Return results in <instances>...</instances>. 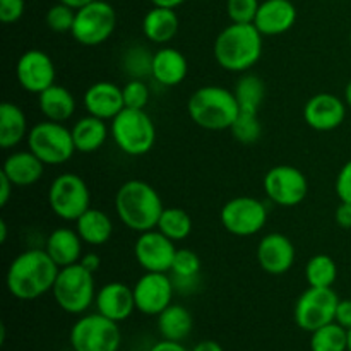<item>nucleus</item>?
Segmentation results:
<instances>
[{
  "mask_svg": "<svg viewBox=\"0 0 351 351\" xmlns=\"http://www.w3.org/2000/svg\"><path fill=\"white\" fill-rule=\"evenodd\" d=\"M75 21V9L58 2L47 12V26L55 33H71Z\"/></svg>",
  "mask_w": 351,
  "mask_h": 351,
  "instance_id": "obj_39",
  "label": "nucleus"
},
{
  "mask_svg": "<svg viewBox=\"0 0 351 351\" xmlns=\"http://www.w3.org/2000/svg\"><path fill=\"white\" fill-rule=\"evenodd\" d=\"M110 136L127 156H144L156 143V127L146 110L123 108L110 120Z\"/></svg>",
  "mask_w": 351,
  "mask_h": 351,
  "instance_id": "obj_5",
  "label": "nucleus"
},
{
  "mask_svg": "<svg viewBox=\"0 0 351 351\" xmlns=\"http://www.w3.org/2000/svg\"><path fill=\"white\" fill-rule=\"evenodd\" d=\"M38 106L47 120L65 123L74 117L75 98L64 86L51 84L38 95Z\"/></svg>",
  "mask_w": 351,
  "mask_h": 351,
  "instance_id": "obj_25",
  "label": "nucleus"
},
{
  "mask_svg": "<svg viewBox=\"0 0 351 351\" xmlns=\"http://www.w3.org/2000/svg\"><path fill=\"white\" fill-rule=\"evenodd\" d=\"M339 297L332 288L308 287L295 304V324L307 332L335 322Z\"/></svg>",
  "mask_w": 351,
  "mask_h": 351,
  "instance_id": "obj_11",
  "label": "nucleus"
},
{
  "mask_svg": "<svg viewBox=\"0 0 351 351\" xmlns=\"http://www.w3.org/2000/svg\"><path fill=\"white\" fill-rule=\"evenodd\" d=\"M7 233H9V228H7L5 219H0V243L7 242Z\"/></svg>",
  "mask_w": 351,
  "mask_h": 351,
  "instance_id": "obj_51",
  "label": "nucleus"
},
{
  "mask_svg": "<svg viewBox=\"0 0 351 351\" xmlns=\"http://www.w3.org/2000/svg\"><path fill=\"white\" fill-rule=\"evenodd\" d=\"M82 243L84 242L79 237L77 230L62 226V228L53 230L48 235L45 250L58 267H67L72 266V264H77L81 257L84 256L82 254Z\"/></svg>",
  "mask_w": 351,
  "mask_h": 351,
  "instance_id": "obj_24",
  "label": "nucleus"
},
{
  "mask_svg": "<svg viewBox=\"0 0 351 351\" xmlns=\"http://www.w3.org/2000/svg\"><path fill=\"white\" fill-rule=\"evenodd\" d=\"M199 271H201V259L197 254L191 249H177L170 269L175 290H180L182 293H191L197 285Z\"/></svg>",
  "mask_w": 351,
  "mask_h": 351,
  "instance_id": "obj_31",
  "label": "nucleus"
},
{
  "mask_svg": "<svg viewBox=\"0 0 351 351\" xmlns=\"http://www.w3.org/2000/svg\"><path fill=\"white\" fill-rule=\"evenodd\" d=\"M69 341L74 351H119L122 332L119 322L95 312L82 315L74 322Z\"/></svg>",
  "mask_w": 351,
  "mask_h": 351,
  "instance_id": "obj_8",
  "label": "nucleus"
},
{
  "mask_svg": "<svg viewBox=\"0 0 351 351\" xmlns=\"http://www.w3.org/2000/svg\"><path fill=\"white\" fill-rule=\"evenodd\" d=\"M177 247L173 240L165 237L160 230L139 233L134 245L137 264L147 273H168L173 264Z\"/></svg>",
  "mask_w": 351,
  "mask_h": 351,
  "instance_id": "obj_15",
  "label": "nucleus"
},
{
  "mask_svg": "<svg viewBox=\"0 0 351 351\" xmlns=\"http://www.w3.org/2000/svg\"><path fill=\"white\" fill-rule=\"evenodd\" d=\"M117 27L115 9L105 0H95L75 10L72 38L84 47H98L105 43Z\"/></svg>",
  "mask_w": 351,
  "mask_h": 351,
  "instance_id": "obj_10",
  "label": "nucleus"
},
{
  "mask_svg": "<svg viewBox=\"0 0 351 351\" xmlns=\"http://www.w3.org/2000/svg\"><path fill=\"white\" fill-rule=\"evenodd\" d=\"M26 2L24 0H0V21L3 24H14L23 17Z\"/></svg>",
  "mask_w": 351,
  "mask_h": 351,
  "instance_id": "obj_41",
  "label": "nucleus"
},
{
  "mask_svg": "<svg viewBox=\"0 0 351 351\" xmlns=\"http://www.w3.org/2000/svg\"><path fill=\"white\" fill-rule=\"evenodd\" d=\"M136 308L144 315H160L173 300L175 285L167 273H144L132 287Z\"/></svg>",
  "mask_w": 351,
  "mask_h": 351,
  "instance_id": "obj_14",
  "label": "nucleus"
},
{
  "mask_svg": "<svg viewBox=\"0 0 351 351\" xmlns=\"http://www.w3.org/2000/svg\"><path fill=\"white\" fill-rule=\"evenodd\" d=\"M125 108L146 110L151 99V89L144 79H130L122 88Z\"/></svg>",
  "mask_w": 351,
  "mask_h": 351,
  "instance_id": "obj_38",
  "label": "nucleus"
},
{
  "mask_svg": "<svg viewBox=\"0 0 351 351\" xmlns=\"http://www.w3.org/2000/svg\"><path fill=\"white\" fill-rule=\"evenodd\" d=\"M79 264H81V266L84 267V269H88L89 273L96 274V273H98L99 267H101V259H99L98 254L88 252V254H84V256L81 257Z\"/></svg>",
  "mask_w": 351,
  "mask_h": 351,
  "instance_id": "obj_46",
  "label": "nucleus"
},
{
  "mask_svg": "<svg viewBox=\"0 0 351 351\" xmlns=\"http://www.w3.org/2000/svg\"><path fill=\"white\" fill-rule=\"evenodd\" d=\"M72 141H74L75 151L79 153H95L103 144L106 143L110 136V129L106 125V120L98 119L95 115L81 117L77 122L72 125Z\"/></svg>",
  "mask_w": 351,
  "mask_h": 351,
  "instance_id": "obj_27",
  "label": "nucleus"
},
{
  "mask_svg": "<svg viewBox=\"0 0 351 351\" xmlns=\"http://www.w3.org/2000/svg\"><path fill=\"white\" fill-rule=\"evenodd\" d=\"M165 204L156 189L144 180H127L115 194V213L120 221L137 233L158 226Z\"/></svg>",
  "mask_w": 351,
  "mask_h": 351,
  "instance_id": "obj_2",
  "label": "nucleus"
},
{
  "mask_svg": "<svg viewBox=\"0 0 351 351\" xmlns=\"http://www.w3.org/2000/svg\"><path fill=\"white\" fill-rule=\"evenodd\" d=\"M58 2L65 3V5H69V7H72V9L77 10V9H81V7L88 5V3L95 2V0H58Z\"/></svg>",
  "mask_w": 351,
  "mask_h": 351,
  "instance_id": "obj_50",
  "label": "nucleus"
},
{
  "mask_svg": "<svg viewBox=\"0 0 351 351\" xmlns=\"http://www.w3.org/2000/svg\"><path fill=\"white\" fill-rule=\"evenodd\" d=\"M16 75L17 82L24 91L40 95L41 91L55 84L57 69L47 51L33 48V50L24 51L19 57L16 65Z\"/></svg>",
  "mask_w": 351,
  "mask_h": 351,
  "instance_id": "obj_16",
  "label": "nucleus"
},
{
  "mask_svg": "<svg viewBox=\"0 0 351 351\" xmlns=\"http://www.w3.org/2000/svg\"><path fill=\"white\" fill-rule=\"evenodd\" d=\"M189 64L180 50L171 47H163L153 55V75L151 77L161 86L173 88L184 82L187 77Z\"/></svg>",
  "mask_w": 351,
  "mask_h": 351,
  "instance_id": "obj_22",
  "label": "nucleus"
},
{
  "mask_svg": "<svg viewBox=\"0 0 351 351\" xmlns=\"http://www.w3.org/2000/svg\"><path fill=\"white\" fill-rule=\"evenodd\" d=\"M311 351H348V329L331 322L311 332Z\"/></svg>",
  "mask_w": 351,
  "mask_h": 351,
  "instance_id": "obj_35",
  "label": "nucleus"
},
{
  "mask_svg": "<svg viewBox=\"0 0 351 351\" xmlns=\"http://www.w3.org/2000/svg\"><path fill=\"white\" fill-rule=\"evenodd\" d=\"M346 103L332 93H317L304 106V120L317 132L335 130L345 122Z\"/></svg>",
  "mask_w": 351,
  "mask_h": 351,
  "instance_id": "obj_17",
  "label": "nucleus"
},
{
  "mask_svg": "<svg viewBox=\"0 0 351 351\" xmlns=\"http://www.w3.org/2000/svg\"><path fill=\"white\" fill-rule=\"evenodd\" d=\"M26 139L27 149L36 154L48 167L67 163L75 153L71 129L60 122L41 120L31 127Z\"/></svg>",
  "mask_w": 351,
  "mask_h": 351,
  "instance_id": "obj_7",
  "label": "nucleus"
},
{
  "mask_svg": "<svg viewBox=\"0 0 351 351\" xmlns=\"http://www.w3.org/2000/svg\"><path fill=\"white\" fill-rule=\"evenodd\" d=\"M297 9L290 0H264L257 10L254 26L263 36H278L293 27Z\"/></svg>",
  "mask_w": 351,
  "mask_h": 351,
  "instance_id": "obj_21",
  "label": "nucleus"
},
{
  "mask_svg": "<svg viewBox=\"0 0 351 351\" xmlns=\"http://www.w3.org/2000/svg\"><path fill=\"white\" fill-rule=\"evenodd\" d=\"M180 19H178L175 9L168 7H156L144 16L143 19V33L151 43L167 45L177 36Z\"/></svg>",
  "mask_w": 351,
  "mask_h": 351,
  "instance_id": "obj_26",
  "label": "nucleus"
},
{
  "mask_svg": "<svg viewBox=\"0 0 351 351\" xmlns=\"http://www.w3.org/2000/svg\"><path fill=\"white\" fill-rule=\"evenodd\" d=\"M345 103H346V106L351 110V81L346 84V88H345Z\"/></svg>",
  "mask_w": 351,
  "mask_h": 351,
  "instance_id": "obj_52",
  "label": "nucleus"
},
{
  "mask_svg": "<svg viewBox=\"0 0 351 351\" xmlns=\"http://www.w3.org/2000/svg\"><path fill=\"white\" fill-rule=\"evenodd\" d=\"M75 223L79 237L88 245H105L113 233V223L110 216L101 209L89 208L82 216H79Z\"/></svg>",
  "mask_w": 351,
  "mask_h": 351,
  "instance_id": "obj_29",
  "label": "nucleus"
},
{
  "mask_svg": "<svg viewBox=\"0 0 351 351\" xmlns=\"http://www.w3.org/2000/svg\"><path fill=\"white\" fill-rule=\"evenodd\" d=\"M233 93H235V98L242 112H261V105L264 101V93H266L263 79L254 74H245L243 77L239 79Z\"/></svg>",
  "mask_w": 351,
  "mask_h": 351,
  "instance_id": "obj_32",
  "label": "nucleus"
},
{
  "mask_svg": "<svg viewBox=\"0 0 351 351\" xmlns=\"http://www.w3.org/2000/svg\"><path fill=\"white\" fill-rule=\"evenodd\" d=\"M149 351H189L180 341H170V339H161L156 345L151 346Z\"/></svg>",
  "mask_w": 351,
  "mask_h": 351,
  "instance_id": "obj_47",
  "label": "nucleus"
},
{
  "mask_svg": "<svg viewBox=\"0 0 351 351\" xmlns=\"http://www.w3.org/2000/svg\"><path fill=\"white\" fill-rule=\"evenodd\" d=\"M350 47H351V31H350Z\"/></svg>",
  "mask_w": 351,
  "mask_h": 351,
  "instance_id": "obj_54",
  "label": "nucleus"
},
{
  "mask_svg": "<svg viewBox=\"0 0 351 351\" xmlns=\"http://www.w3.org/2000/svg\"><path fill=\"white\" fill-rule=\"evenodd\" d=\"M47 165L34 153L27 151H16L9 154L3 161L2 173L12 182L16 187H29L34 185L41 177Z\"/></svg>",
  "mask_w": 351,
  "mask_h": 351,
  "instance_id": "obj_23",
  "label": "nucleus"
},
{
  "mask_svg": "<svg viewBox=\"0 0 351 351\" xmlns=\"http://www.w3.org/2000/svg\"><path fill=\"white\" fill-rule=\"evenodd\" d=\"M91 192L77 173H62L48 189V206L64 221H77L91 208Z\"/></svg>",
  "mask_w": 351,
  "mask_h": 351,
  "instance_id": "obj_9",
  "label": "nucleus"
},
{
  "mask_svg": "<svg viewBox=\"0 0 351 351\" xmlns=\"http://www.w3.org/2000/svg\"><path fill=\"white\" fill-rule=\"evenodd\" d=\"M230 132H232V136L242 144L257 143V141L261 139V136H263V123H261L259 120V113L242 112V110H240L239 117H237V120L233 122Z\"/></svg>",
  "mask_w": 351,
  "mask_h": 351,
  "instance_id": "obj_37",
  "label": "nucleus"
},
{
  "mask_svg": "<svg viewBox=\"0 0 351 351\" xmlns=\"http://www.w3.org/2000/svg\"><path fill=\"white\" fill-rule=\"evenodd\" d=\"M223 228L235 237H252L267 223V208L263 201L249 195L230 199L219 211Z\"/></svg>",
  "mask_w": 351,
  "mask_h": 351,
  "instance_id": "obj_12",
  "label": "nucleus"
},
{
  "mask_svg": "<svg viewBox=\"0 0 351 351\" xmlns=\"http://www.w3.org/2000/svg\"><path fill=\"white\" fill-rule=\"evenodd\" d=\"M51 293L62 311L72 315H82L95 304V274L84 269L79 263L60 267Z\"/></svg>",
  "mask_w": 351,
  "mask_h": 351,
  "instance_id": "obj_6",
  "label": "nucleus"
},
{
  "mask_svg": "<svg viewBox=\"0 0 351 351\" xmlns=\"http://www.w3.org/2000/svg\"><path fill=\"white\" fill-rule=\"evenodd\" d=\"M216 62L228 72H247L263 55V34L254 24L232 23L216 36Z\"/></svg>",
  "mask_w": 351,
  "mask_h": 351,
  "instance_id": "obj_3",
  "label": "nucleus"
},
{
  "mask_svg": "<svg viewBox=\"0 0 351 351\" xmlns=\"http://www.w3.org/2000/svg\"><path fill=\"white\" fill-rule=\"evenodd\" d=\"M259 5V0H226V14L232 23L254 24Z\"/></svg>",
  "mask_w": 351,
  "mask_h": 351,
  "instance_id": "obj_40",
  "label": "nucleus"
},
{
  "mask_svg": "<svg viewBox=\"0 0 351 351\" xmlns=\"http://www.w3.org/2000/svg\"><path fill=\"white\" fill-rule=\"evenodd\" d=\"M82 101L89 115L103 120H113L125 108L122 88L110 81H98L89 86Z\"/></svg>",
  "mask_w": 351,
  "mask_h": 351,
  "instance_id": "obj_20",
  "label": "nucleus"
},
{
  "mask_svg": "<svg viewBox=\"0 0 351 351\" xmlns=\"http://www.w3.org/2000/svg\"><path fill=\"white\" fill-rule=\"evenodd\" d=\"M153 55L143 45L127 48L122 58V67L130 79H144L153 75Z\"/></svg>",
  "mask_w": 351,
  "mask_h": 351,
  "instance_id": "obj_36",
  "label": "nucleus"
},
{
  "mask_svg": "<svg viewBox=\"0 0 351 351\" xmlns=\"http://www.w3.org/2000/svg\"><path fill=\"white\" fill-rule=\"evenodd\" d=\"M338 278V266L328 254H317L311 257L305 266V280L308 287L332 288Z\"/></svg>",
  "mask_w": 351,
  "mask_h": 351,
  "instance_id": "obj_33",
  "label": "nucleus"
},
{
  "mask_svg": "<svg viewBox=\"0 0 351 351\" xmlns=\"http://www.w3.org/2000/svg\"><path fill=\"white\" fill-rule=\"evenodd\" d=\"M192 351H225L219 343L213 341V339H206V341L197 343V345L192 348Z\"/></svg>",
  "mask_w": 351,
  "mask_h": 351,
  "instance_id": "obj_48",
  "label": "nucleus"
},
{
  "mask_svg": "<svg viewBox=\"0 0 351 351\" xmlns=\"http://www.w3.org/2000/svg\"><path fill=\"white\" fill-rule=\"evenodd\" d=\"M194 328V319L184 305L171 304L158 315V331L161 338L170 341H184Z\"/></svg>",
  "mask_w": 351,
  "mask_h": 351,
  "instance_id": "obj_30",
  "label": "nucleus"
},
{
  "mask_svg": "<svg viewBox=\"0 0 351 351\" xmlns=\"http://www.w3.org/2000/svg\"><path fill=\"white\" fill-rule=\"evenodd\" d=\"M96 312L115 322H123L132 315L136 308L134 290L120 281H112L96 291Z\"/></svg>",
  "mask_w": 351,
  "mask_h": 351,
  "instance_id": "obj_19",
  "label": "nucleus"
},
{
  "mask_svg": "<svg viewBox=\"0 0 351 351\" xmlns=\"http://www.w3.org/2000/svg\"><path fill=\"white\" fill-rule=\"evenodd\" d=\"M335 322H338L339 326H343L345 329H351V300H341L339 298L338 308H336V317Z\"/></svg>",
  "mask_w": 351,
  "mask_h": 351,
  "instance_id": "obj_43",
  "label": "nucleus"
},
{
  "mask_svg": "<svg viewBox=\"0 0 351 351\" xmlns=\"http://www.w3.org/2000/svg\"><path fill=\"white\" fill-rule=\"evenodd\" d=\"M189 117L206 130H230L240 113L235 93L223 86H202L195 89L187 103Z\"/></svg>",
  "mask_w": 351,
  "mask_h": 351,
  "instance_id": "obj_4",
  "label": "nucleus"
},
{
  "mask_svg": "<svg viewBox=\"0 0 351 351\" xmlns=\"http://www.w3.org/2000/svg\"><path fill=\"white\" fill-rule=\"evenodd\" d=\"M267 199L281 208H295L307 197L308 182L304 171L291 165H278L264 175Z\"/></svg>",
  "mask_w": 351,
  "mask_h": 351,
  "instance_id": "obj_13",
  "label": "nucleus"
},
{
  "mask_svg": "<svg viewBox=\"0 0 351 351\" xmlns=\"http://www.w3.org/2000/svg\"><path fill=\"white\" fill-rule=\"evenodd\" d=\"M14 187H16V185L0 171V206H2V208L7 206V202H9L10 195H12L14 192Z\"/></svg>",
  "mask_w": 351,
  "mask_h": 351,
  "instance_id": "obj_45",
  "label": "nucleus"
},
{
  "mask_svg": "<svg viewBox=\"0 0 351 351\" xmlns=\"http://www.w3.org/2000/svg\"><path fill=\"white\" fill-rule=\"evenodd\" d=\"M58 271L60 267L51 261L45 249L24 250L9 264L5 287L17 300H36L53 290Z\"/></svg>",
  "mask_w": 351,
  "mask_h": 351,
  "instance_id": "obj_1",
  "label": "nucleus"
},
{
  "mask_svg": "<svg viewBox=\"0 0 351 351\" xmlns=\"http://www.w3.org/2000/svg\"><path fill=\"white\" fill-rule=\"evenodd\" d=\"M156 230H160L165 237L173 240L175 243L182 242L192 233V218L185 209L165 208Z\"/></svg>",
  "mask_w": 351,
  "mask_h": 351,
  "instance_id": "obj_34",
  "label": "nucleus"
},
{
  "mask_svg": "<svg viewBox=\"0 0 351 351\" xmlns=\"http://www.w3.org/2000/svg\"><path fill=\"white\" fill-rule=\"evenodd\" d=\"M27 134V119L23 108L16 103L3 101L0 105V147L12 149L26 139Z\"/></svg>",
  "mask_w": 351,
  "mask_h": 351,
  "instance_id": "obj_28",
  "label": "nucleus"
},
{
  "mask_svg": "<svg viewBox=\"0 0 351 351\" xmlns=\"http://www.w3.org/2000/svg\"><path fill=\"white\" fill-rule=\"evenodd\" d=\"M185 0H151V3L156 7H168V9H177L178 5H182Z\"/></svg>",
  "mask_w": 351,
  "mask_h": 351,
  "instance_id": "obj_49",
  "label": "nucleus"
},
{
  "mask_svg": "<svg viewBox=\"0 0 351 351\" xmlns=\"http://www.w3.org/2000/svg\"><path fill=\"white\" fill-rule=\"evenodd\" d=\"M335 219L338 223L339 228L350 230L351 228V204L350 202H341V204L336 208Z\"/></svg>",
  "mask_w": 351,
  "mask_h": 351,
  "instance_id": "obj_44",
  "label": "nucleus"
},
{
  "mask_svg": "<svg viewBox=\"0 0 351 351\" xmlns=\"http://www.w3.org/2000/svg\"><path fill=\"white\" fill-rule=\"evenodd\" d=\"M348 351H351V329H348Z\"/></svg>",
  "mask_w": 351,
  "mask_h": 351,
  "instance_id": "obj_53",
  "label": "nucleus"
},
{
  "mask_svg": "<svg viewBox=\"0 0 351 351\" xmlns=\"http://www.w3.org/2000/svg\"><path fill=\"white\" fill-rule=\"evenodd\" d=\"M335 189L339 201L350 202L351 204V160L346 161L341 170H339L338 177H336Z\"/></svg>",
  "mask_w": 351,
  "mask_h": 351,
  "instance_id": "obj_42",
  "label": "nucleus"
},
{
  "mask_svg": "<svg viewBox=\"0 0 351 351\" xmlns=\"http://www.w3.org/2000/svg\"><path fill=\"white\" fill-rule=\"evenodd\" d=\"M295 257L293 242L283 233H267L257 245V263L263 271L273 276L287 274L293 267Z\"/></svg>",
  "mask_w": 351,
  "mask_h": 351,
  "instance_id": "obj_18",
  "label": "nucleus"
}]
</instances>
